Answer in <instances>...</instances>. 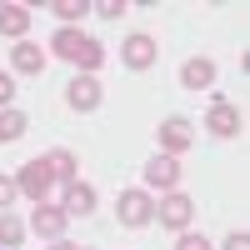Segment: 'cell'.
Masks as SVG:
<instances>
[{
    "instance_id": "3",
    "label": "cell",
    "mask_w": 250,
    "mask_h": 250,
    "mask_svg": "<svg viewBox=\"0 0 250 250\" xmlns=\"http://www.w3.org/2000/svg\"><path fill=\"white\" fill-rule=\"evenodd\" d=\"M115 215H120L125 230H145V225L155 220V200H150V190H120Z\"/></svg>"
},
{
    "instance_id": "16",
    "label": "cell",
    "mask_w": 250,
    "mask_h": 250,
    "mask_svg": "<svg viewBox=\"0 0 250 250\" xmlns=\"http://www.w3.org/2000/svg\"><path fill=\"white\" fill-rule=\"evenodd\" d=\"M30 130V120H25V110H0V145H10V140H20V135H25Z\"/></svg>"
},
{
    "instance_id": "2",
    "label": "cell",
    "mask_w": 250,
    "mask_h": 250,
    "mask_svg": "<svg viewBox=\"0 0 250 250\" xmlns=\"http://www.w3.org/2000/svg\"><path fill=\"white\" fill-rule=\"evenodd\" d=\"M50 185H55V175H50L45 155H35V160H25V165L15 170V190L25 195V200H35V205H40V200L50 195Z\"/></svg>"
},
{
    "instance_id": "7",
    "label": "cell",
    "mask_w": 250,
    "mask_h": 250,
    "mask_svg": "<svg viewBox=\"0 0 250 250\" xmlns=\"http://www.w3.org/2000/svg\"><path fill=\"white\" fill-rule=\"evenodd\" d=\"M200 130H210V135H220V140H235V135H240V110H235L225 95H215L210 110H205V125H200Z\"/></svg>"
},
{
    "instance_id": "13",
    "label": "cell",
    "mask_w": 250,
    "mask_h": 250,
    "mask_svg": "<svg viewBox=\"0 0 250 250\" xmlns=\"http://www.w3.org/2000/svg\"><path fill=\"white\" fill-rule=\"evenodd\" d=\"M180 85L185 90H210L215 85V60H205V55L185 60V65H180Z\"/></svg>"
},
{
    "instance_id": "25",
    "label": "cell",
    "mask_w": 250,
    "mask_h": 250,
    "mask_svg": "<svg viewBox=\"0 0 250 250\" xmlns=\"http://www.w3.org/2000/svg\"><path fill=\"white\" fill-rule=\"evenodd\" d=\"M75 250H85V245H75Z\"/></svg>"
},
{
    "instance_id": "11",
    "label": "cell",
    "mask_w": 250,
    "mask_h": 250,
    "mask_svg": "<svg viewBox=\"0 0 250 250\" xmlns=\"http://www.w3.org/2000/svg\"><path fill=\"white\" fill-rule=\"evenodd\" d=\"M10 70H15V75H45V50H40L35 40H15Z\"/></svg>"
},
{
    "instance_id": "1",
    "label": "cell",
    "mask_w": 250,
    "mask_h": 250,
    "mask_svg": "<svg viewBox=\"0 0 250 250\" xmlns=\"http://www.w3.org/2000/svg\"><path fill=\"white\" fill-rule=\"evenodd\" d=\"M50 50L65 60V65H75V75H95L100 60H105V45H100V40H90L80 25H60V30L50 35Z\"/></svg>"
},
{
    "instance_id": "15",
    "label": "cell",
    "mask_w": 250,
    "mask_h": 250,
    "mask_svg": "<svg viewBox=\"0 0 250 250\" xmlns=\"http://www.w3.org/2000/svg\"><path fill=\"white\" fill-rule=\"evenodd\" d=\"M25 220L10 215V210H0V250H20V240H25Z\"/></svg>"
},
{
    "instance_id": "23",
    "label": "cell",
    "mask_w": 250,
    "mask_h": 250,
    "mask_svg": "<svg viewBox=\"0 0 250 250\" xmlns=\"http://www.w3.org/2000/svg\"><path fill=\"white\" fill-rule=\"evenodd\" d=\"M220 250H250V235L245 230H230V235H225V245Z\"/></svg>"
},
{
    "instance_id": "9",
    "label": "cell",
    "mask_w": 250,
    "mask_h": 250,
    "mask_svg": "<svg viewBox=\"0 0 250 250\" xmlns=\"http://www.w3.org/2000/svg\"><path fill=\"white\" fill-rule=\"evenodd\" d=\"M65 225H70V215L60 210V205H45V200H40L35 210H30V225H25V230L40 235V240H60V235H65Z\"/></svg>"
},
{
    "instance_id": "19",
    "label": "cell",
    "mask_w": 250,
    "mask_h": 250,
    "mask_svg": "<svg viewBox=\"0 0 250 250\" xmlns=\"http://www.w3.org/2000/svg\"><path fill=\"white\" fill-rule=\"evenodd\" d=\"M175 250H215V245L205 240L200 230H180V240H175Z\"/></svg>"
},
{
    "instance_id": "8",
    "label": "cell",
    "mask_w": 250,
    "mask_h": 250,
    "mask_svg": "<svg viewBox=\"0 0 250 250\" xmlns=\"http://www.w3.org/2000/svg\"><path fill=\"white\" fill-rule=\"evenodd\" d=\"M100 100H105V90H100V80H95V75H75L70 85H65V105H70L75 115L100 110Z\"/></svg>"
},
{
    "instance_id": "24",
    "label": "cell",
    "mask_w": 250,
    "mask_h": 250,
    "mask_svg": "<svg viewBox=\"0 0 250 250\" xmlns=\"http://www.w3.org/2000/svg\"><path fill=\"white\" fill-rule=\"evenodd\" d=\"M50 250H75V245L70 240H50Z\"/></svg>"
},
{
    "instance_id": "18",
    "label": "cell",
    "mask_w": 250,
    "mask_h": 250,
    "mask_svg": "<svg viewBox=\"0 0 250 250\" xmlns=\"http://www.w3.org/2000/svg\"><path fill=\"white\" fill-rule=\"evenodd\" d=\"M45 10H55V15H60V25H75V20H85V15H90L85 0H50Z\"/></svg>"
},
{
    "instance_id": "14",
    "label": "cell",
    "mask_w": 250,
    "mask_h": 250,
    "mask_svg": "<svg viewBox=\"0 0 250 250\" xmlns=\"http://www.w3.org/2000/svg\"><path fill=\"white\" fill-rule=\"evenodd\" d=\"M25 30H30V5H0V35L25 40Z\"/></svg>"
},
{
    "instance_id": "10",
    "label": "cell",
    "mask_w": 250,
    "mask_h": 250,
    "mask_svg": "<svg viewBox=\"0 0 250 250\" xmlns=\"http://www.w3.org/2000/svg\"><path fill=\"white\" fill-rule=\"evenodd\" d=\"M155 55H160V45H155V35H145V30L125 35V45H120V60H125L130 70H150Z\"/></svg>"
},
{
    "instance_id": "21",
    "label": "cell",
    "mask_w": 250,
    "mask_h": 250,
    "mask_svg": "<svg viewBox=\"0 0 250 250\" xmlns=\"http://www.w3.org/2000/svg\"><path fill=\"white\" fill-rule=\"evenodd\" d=\"M90 10H95L100 20H120V15H125V5H120V0H100V5H90Z\"/></svg>"
},
{
    "instance_id": "20",
    "label": "cell",
    "mask_w": 250,
    "mask_h": 250,
    "mask_svg": "<svg viewBox=\"0 0 250 250\" xmlns=\"http://www.w3.org/2000/svg\"><path fill=\"white\" fill-rule=\"evenodd\" d=\"M10 100H15V75L0 70V110H10Z\"/></svg>"
},
{
    "instance_id": "17",
    "label": "cell",
    "mask_w": 250,
    "mask_h": 250,
    "mask_svg": "<svg viewBox=\"0 0 250 250\" xmlns=\"http://www.w3.org/2000/svg\"><path fill=\"white\" fill-rule=\"evenodd\" d=\"M45 165H50V175H55L60 185H70V180H80V175H75L80 165H75V155H70V150H50V155H45Z\"/></svg>"
},
{
    "instance_id": "4",
    "label": "cell",
    "mask_w": 250,
    "mask_h": 250,
    "mask_svg": "<svg viewBox=\"0 0 250 250\" xmlns=\"http://www.w3.org/2000/svg\"><path fill=\"white\" fill-rule=\"evenodd\" d=\"M160 155H185V150H190V145H195V125L190 120H185V115H170V120H160Z\"/></svg>"
},
{
    "instance_id": "22",
    "label": "cell",
    "mask_w": 250,
    "mask_h": 250,
    "mask_svg": "<svg viewBox=\"0 0 250 250\" xmlns=\"http://www.w3.org/2000/svg\"><path fill=\"white\" fill-rule=\"evenodd\" d=\"M15 175H0V210H10V200H15Z\"/></svg>"
},
{
    "instance_id": "5",
    "label": "cell",
    "mask_w": 250,
    "mask_h": 250,
    "mask_svg": "<svg viewBox=\"0 0 250 250\" xmlns=\"http://www.w3.org/2000/svg\"><path fill=\"white\" fill-rule=\"evenodd\" d=\"M175 185H180V160L155 150L150 160H145V190H160V195H170Z\"/></svg>"
},
{
    "instance_id": "12",
    "label": "cell",
    "mask_w": 250,
    "mask_h": 250,
    "mask_svg": "<svg viewBox=\"0 0 250 250\" xmlns=\"http://www.w3.org/2000/svg\"><path fill=\"white\" fill-rule=\"evenodd\" d=\"M60 210H65L70 220H75V215H90V210H95V190H90L85 180H70L65 190H60Z\"/></svg>"
},
{
    "instance_id": "6",
    "label": "cell",
    "mask_w": 250,
    "mask_h": 250,
    "mask_svg": "<svg viewBox=\"0 0 250 250\" xmlns=\"http://www.w3.org/2000/svg\"><path fill=\"white\" fill-rule=\"evenodd\" d=\"M190 215H195V205H190V195H180V190H170V195H160V205H155V220L165 225V230H190Z\"/></svg>"
}]
</instances>
